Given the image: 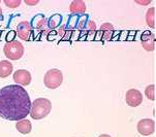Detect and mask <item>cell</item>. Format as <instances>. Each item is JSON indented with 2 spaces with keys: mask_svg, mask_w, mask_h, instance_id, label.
Wrapping results in <instances>:
<instances>
[{
  "mask_svg": "<svg viewBox=\"0 0 156 137\" xmlns=\"http://www.w3.org/2000/svg\"><path fill=\"white\" fill-rule=\"evenodd\" d=\"M31 101L27 91L19 85L0 90V117L9 121L24 120L30 112Z\"/></svg>",
  "mask_w": 156,
  "mask_h": 137,
  "instance_id": "1",
  "label": "cell"
},
{
  "mask_svg": "<svg viewBox=\"0 0 156 137\" xmlns=\"http://www.w3.org/2000/svg\"><path fill=\"white\" fill-rule=\"evenodd\" d=\"M52 110V103L47 98H37L31 103L30 117L34 120H41L46 118Z\"/></svg>",
  "mask_w": 156,
  "mask_h": 137,
  "instance_id": "2",
  "label": "cell"
},
{
  "mask_svg": "<svg viewBox=\"0 0 156 137\" xmlns=\"http://www.w3.org/2000/svg\"><path fill=\"white\" fill-rule=\"evenodd\" d=\"M4 55L9 60H19L24 54V46L20 41L12 40L5 43L3 47Z\"/></svg>",
  "mask_w": 156,
  "mask_h": 137,
  "instance_id": "3",
  "label": "cell"
},
{
  "mask_svg": "<svg viewBox=\"0 0 156 137\" xmlns=\"http://www.w3.org/2000/svg\"><path fill=\"white\" fill-rule=\"evenodd\" d=\"M62 81H63L62 72L59 69H56V68L48 70L46 74H44V86L49 89H52V90L57 89L62 84Z\"/></svg>",
  "mask_w": 156,
  "mask_h": 137,
  "instance_id": "4",
  "label": "cell"
},
{
  "mask_svg": "<svg viewBox=\"0 0 156 137\" xmlns=\"http://www.w3.org/2000/svg\"><path fill=\"white\" fill-rule=\"evenodd\" d=\"M155 131V123L151 118H143L137 123V132L141 135L149 136Z\"/></svg>",
  "mask_w": 156,
  "mask_h": 137,
  "instance_id": "5",
  "label": "cell"
},
{
  "mask_svg": "<svg viewBox=\"0 0 156 137\" xmlns=\"http://www.w3.org/2000/svg\"><path fill=\"white\" fill-rule=\"evenodd\" d=\"M126 103L131 107H136L142 104L143 102V95L136 89H130L126 92L125 95Z\"/></svg>",
  "mask_w": 156,
  "mask_h": 137,
  "instance_id": "6",
  "label": "cell"
},
{
  "mask_svg": "<svg viewBox=\"0 0 156 137\" xmlns=\"http://www.w3.org/2000/svg\"><path fill=\"white\" fill-rule=\"evenodd\" d=\"M32 25L27 21H23L17 26V35L22 39V40L28 41L30 39V36L32 34Z\"/></svg>",
  "mask_w": 156,
  "mask_h": 137,
  "instance_id": "7",
  "label": "cell"
},
{
  "mask_svg": "<svg viewBox=\"0 0 156 137\" xmlns=\"http://www.w3.org/2000/svg\"><path fill=\"white\" fill-rule=\"evenodd\" d=\"M14 80L19 86H29L31 83V74L25 69H19L14 73Z\"/></svg>",
  "mask_w": 156,
  "mask_h": 137,
  "instance_id": "8",
  "label": "cell"
},
{
  "mask_svg": "<svg viewBox=\"0 0 156 137\" xmlns=\"http://www.w3.org/2000/svg\"><path fill=\"white\" fill-rule=\"evenodd\" d=\"M141 40H142V46L146 51L148 52L154 51L155 36L152 32H150V31H145L141 36Z\"/></svg>",
  "mask_w": 156,
  "mask_h": 137,
  "instance_id": "9",
  "label": "cell"
},
{
  "mask_svg": "<svg viewBox=\"0 0 156 137\" xmlns=\"http://www.w3.org/2000/svg\"><path fill=\"white\" fill-rule=\"evenodd\" d=\"M69 10L73 15H84L86 12V4L82 0H73L69 5Z\"/></svg>",
  "mask_w": 156,
  "mask_h": 137,
  "instance_id": "10",
  "label": "cell"
},
{
  "mask_svg": "<svg viewBox=\"0 0 156 137\" xmlns=\"http://www.w3.org/2000/svg\"><path fill=\"white\" fill-rule=\"evenodd\" d=\"M34 24H35V28L37 29L39 32H41L44 34H48L52 30V29L49 27V25H48L47 19L44 15H37V18L34 20Z\"/></svg>",
  "mask_w": 156,
  "mask_h": 137,
  "instance_id": "11",
  "label": "cell"
},
{
  "mask_svg": "<svg viewBox=\"0 0 156 137\" xmlns=\"http://www.w3.org/2000/svg\"><path fill=\"white\" fill-rule=\"evenodd\" d=\"M114 32V27L111 23H104L100 26L99 29V36L104 40H109L111 39Z\"/></svg>",
  "mask_w": 156,
  "mask_h": 137,
  "instance_id": "12",
  "label": "cell"
},
{
  "mask_svg": "<svg viewBox=\"0 0 156 137\" xmlns=\"http://www.w3.org/2000/svg\"><path fill=\"white\" fill-rule=\"evenodd\" d=\"M16 128H17V130L19 131L21 134L26 135V134H29L31 132V130H32V125H31L30 121L24 118V120L18 121L17 124H16Z\"/></svg>",
  "mask_w": 156,
  "mask_h": 137,
  "instance_id": "13",
  "label": "cell"
},
{
  "mask_svg": "<svg viewBox=\"0 0 156 137\" xmlns=\"http://www.w3.org/2000/svg\"><path fill=\"white\" fill-rule=\"evenodd\" d=\"M14 66L9 61L7 60H3V61L0 62V77L5 78L7 77L9 74H12Z\"/></svg>",
  "mask_w": 156,
  "mask_h": 137,
  "instance_id": "14",
  "label": "cell"
},
{
  "mask_svg": "<svg viewBox=\"0 0 156 137\" xmlns=\"http://www.w3.org/2000/svg\"><path fill=\"white\" fill-rule=\"evenodd\" d=\"M146 23L149 27L155 28V7H151L147 10Z\"/></svg>",
  "mask_w": 156,
  "mask_h": 137,
  "instance_id": "15",
  "label": "cell"
},
{
  "mask_svg": "<svg viewBox=\"0 0 156 137\" xmlns=\"http://www.w3.org/2000/svg\"><path fill=\"white\" fill-rule=\"evenodd\" d=\"M145 94H146L147 98L151 101L155 100V86L154 85H150L145 89Z\"/></svg>",
  "mask_w": 156,
  "mask_h": 137,
  "instance_id": "16",
  "label": "cell"
},
{
  "mask_svg": "<svg viewBox=\"0 0 156 137\" xmlns=\"http://www.w3.org/2000/svg\"><path fill=\"white\" fill-rule=\"evenodd\" d=\"M60 20H61L60 15H53V17L49 21V27L51 28V29L57 27V26L59 25V23H60Z\"/></svg>",
  "mask_w": 156,
  "mask_h": 137,
  "instance_id": "17",
  "label": "cell"
},
{
  "mask_svg": "<svg viewBox=\"0 0 156 137\" xmlns=\"http://www.w3.org/2000/svg\"><path fill=\"white\" fill-rule=\"evenodd\" d=\"M4 4L10 9H17L21 4V0H4Z\"/></svg>",
  "mask_w": 156,
  "mask_h": 137,
  "instance_id": "18",
  "label": "cell"
},
{
  "mask_svg": "<svg viewBox=\"0 0 156 137\" xmlns=\"http://www.w3.org/2000/svg\"><path fill=\"white\" fill-rule=\"evenodd\" d=\"M87 29H89L90 31H95V29H96V24L93 21H89L88 23H87V26H86Z\"/></svg>",
  "mask_w": 156,
  "mask_h": 137,
  "instance_id": "19",
  "label": "cell"
},
{
  "mask_svg": "<svg viewBox=\"0 0 156 137\" xmlns=\"http://www.w3.org/2000/svg\"><path fill=\"white\" fill-rule=\"evenodd\" d=\"M38 0H35V1H29V0H25V3L28 4V5H35L38 3Z\"/></svg>",
  "mask_w": 156,
  "mask_h": 137,
  "instance_id": "20",
  "label": "cell"
},
{
  "mask_svg": "<svg viewBox=\"0 0 156 137\" xmlns=\"http://www.w3.org/2000/svg\"><path fill=\"white\" fill-rule=\"evenodd\" d=\"M137 4H141V5H148L151 3V0H147V1H136Z\"/></svg>",
  "mask_w": 156,
  "mask_h": 137,
  "instance_id": "21",
  "label": "cell"
},
{
  "mask_svg": "<svg viewBox=\"0 0 156 137\" xmlns=\"http://www.w3.org/2000/svg\"><path fill=\"white\" fill-rule=\"evenodd\" d=\"M99 137H111V136L109 135V134H101Z\"/></svg>",
  "mask_w": 156,
  "mask_h": 137,
  "instance_id": "22",
  "label": "cell"
},
{
  "mask_svg": "<svg viewBox=\"0 0 156 137\" xmlns=\"http://www.w3.org/2000/svg\"><path fill=\"white\" fill-rule=\"evenodd\" d=\"M14 35H16V33L12 32V34H10V37H12ZM9 35H7V40H9Z\"/></svg>",
  "mask_w": 156,
  "mask_h": 137,
  "instance_id": "23",
  "label": "cell"
},
{
  "mask_svg": "<svg viewBox=\"0 0 156 137\" xmlns=\"http://www.w3.org/2000/svg\"><path fill=\"white\" fill-rule=\"evenodd\" d=\"M0 20H2V9L0 7Z\"/></svg>",
  "mask_w": 156,
  "mask_h": 137,
  "instance_id": "24",
  "label": "cell"
}]
</instances>
